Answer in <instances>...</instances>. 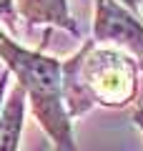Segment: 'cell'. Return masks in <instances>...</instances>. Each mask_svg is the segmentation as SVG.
<instances>
[{
    "label": "cell",
    "instance_id": "obj_1",
    "mask_svg": "<svg viewBox=\"0 0 143 151\" xmlns=\"http://www.w3.org/2000/svg\"><path fill=\"white\" fill-rule=\"evenodd\" d=\"M143 63L111 45H98L93 38L78 53L60 60L63 101L70 119L88 113L93 106L126 108L138 98V73Z\"/></svg>",
    "mask_w": 143,
    "mask_h": 151
},
{
    "label": "cell",
    "instance_id": "obj_2",
    "mask_svg": "<svg viewBox=\"0 0 143 151\" xmlns=\"http://www.w3.org/2000/svg\"><path fill=\"white\" fill-rule=\"evenodd\" d=\"M0 60L5 70L15 76V83L25 91L30 111L55 151H78L68 108L63 101V76L60 60L20 45L10 33L0 38Z\"/></svg>",
    "mask_w": 143,
    "mask_h": 151
},
{
    "label": "cell",
    "instance_id": "obj_3",
    "mask_svg": "<svg viewBox=\"0 0 143 151\" xmlns=\"http://www.w3.org/2000/svg\"><path fill=\"white\" fill-rule=\"evenodd\" d=\"M93 43L118 48L143 63V23L118 0H95Z\"/></svg>",
    "mask_w": 143,
    "mask_h": 151
},
{
    "label": "cell",
    "instance_id": "obj_4",
    "mask_svg": "<svg viewBox=\"0 0 143 151\" xmlns=\"http://www.w3.org/2000/svg\"><path fill=\"white\" fill-rule=\"evenodd\" d=\"M15 10L18 18L28 23V25H50V28H60V30L70 33L78 38V23L70 15L68 0H15Z\"/></svg>",
    "mask_w": 143,
    "mask_h": 151
},
{
    "label": "cell",
    "instance_id": "obj_5",
    "mask_svg": "<svg viewBox=\"0 0 143 151\" xmlns=\"http://www.w3.org/2000/svg\"><path fill=\"white\" fill-rule=\"evenodd\" d=\"M25 91L13 86L5 96L3 111H0V151H18L23 136V121H25Z\"/></svg>",
    "mask_w": 143,
    "mask_h": 151
},
{
    "label": "cell",
    "instance_id": "obj_6",
    "mask_svg": "<svg viewBox=\"0 0 143 151\" xmlns=\"http://www.w3.org/2000/svg\"><path fill=\"white\" fill-rule=\"evenodd\" d=\"M0 28H8V30L15 35V30H18L15 0H0Z\"/></svg>",
    "mask_w": 143,
    "mask_h": 151
},
{
    "label": "cell",
    "instance_id": "obj_7",
    "mask_svg": "<svg viewBox=\"0 0 143 151\" xmlns=\"http://www.w3.org/2000/svg\"><path fill=\"white\" fill-rule=\"evenodd\" d=\"M8 83H10V73H8V70H3V73H0V111H3V103H5Z\"/></svg>",
    "mask_w": 143,
    "mask_h": 151
},
{
    "label": "cell",
    "instance_id": "obj_8",
    "mask_svg": "<svg viewBox=\"0 0 143 151\" xmlns=\"http://www.w3.org/2000/svg\"><path fill=\"white\" fill-rule=\"evenodd\" d=\"M133 124L138 126V131L143 134V106H138L136 111H133Z\"/></svg>",
    "mask_w": 143,
    "mask_h": 151
},
{
    "label": "cell",
    "instance_id": "obj_9",
    "mask_svg": "<svg viewBox=\"0 0 143 151\" xmlns=\"http://www.w3.org/2000/svg\"><path fill=\"white\" fill-rule=\"evenodd\" d=\"M118 3H121L123 8H128L131 13H136V15H138V10H141V3H138V0H118Z\"/></svg>",
    "mask_w": 143,
    "mask_h": 151
},
{
    "label": "cell",
    "instance_id": "obj_10",
    "mask_svg": "<svg viewBox=\"0 0 143 151\" xmlns=\"http://www.w3.org/2000/svg\"><path fill=\"white\" fill-rule=\"evenodd\" d=\"M3 35H5V28H0V38H3Z\"/></svg>",
    "mask_w": 143,
    "mask_h": 151
},
{
    "label": "cell",
    "instance_id": "obj_11",
    "mask_svg": "<svg viewBox=\"0 0 143 151\" xmlns=\"http://www.w3.org/2000/svg\"><path fill=\"white\" fill-rule=\"evenodd\" d=\"M38 151H45V149H38Z\"/></svg>",
    "mask_w": 143,
    "mask_h": 151
}]
</instances>
